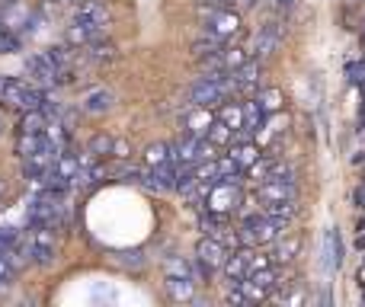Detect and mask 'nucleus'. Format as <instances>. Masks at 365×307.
Instances as JSON below:
<instances>
[{"mask_svg": "<svg viewBox=\"0 0 365 307\" xmlns=\"http://www.w3.org/2000/svg\"><path fill=\"white\" fill-rule=\"evenodd\" d=\"M195 16L202 19L208 36H218V38H225V42L240 32V13L227 10V6H221V4H212V0L195 6Z\"/></svg>", "mask_w": 365, "mask_h": 307, "instance_id": "f257e3e1", "label": "nucleus"}, {"mask_svg": "<svg viewBox=\"0 0 365 307\" xmlns=\"http://www.w3.org/2000/svg\"><path fill=\"white\" fill-rule=\"evenodd\" d=\"M282 227L276 218H269L266 212L253 214V218H247L244 224H240V244L244 246H266L272 244V240L282 237Z\"/></svg>", "mask_w": 365, "mask_h": 307, "instance_id": "f03ea898", "label": "nucleus"}, {"mask_svg": "<svg viewBox=\"0 0 365 307\" xmlns=\"http://www.w3.org/2000/svg\"><path fill=\"white\" fill-rule=\"evenodd\" d=\"M0 103L10 106V109H19V113H29V109H42L45 106V93L42 90H36V87H29V83L13 80L10 77L6 90L0 93Z\"/></svg>", "mask_w": 365, "mask_h": 307, "instance_id": "7ed1b4c3", "label": "nucleus"}, {"mask_svg": "<svg viewBox=\"0 0 365 307\" xmlns=\"http://www.w3.org/2000/svg\"><path fill=\"white\" fill-rule=\"evenodd\" d=\"M240 199H244V195H240L237 179H218L212 189H208L205 208L208 212H218V214H234L240 205Z\"/></svg>", "mask_w": 365, "mask_h": 307, "instance_id": "20e7f679", "label": "nucleus"}, {"mask_svg": "<svg viewBox=\"0 0 365 307\" xmlns=\"http://www.w3.org/2000/svg\"><path fill=\"white\" fill-rule=\"evenodd\" d=\"M58 253V224H32V263L51 266Z\"/></svg>", "mask_w": 365, "mask_h": 307, "instance_id": "39448f33", "label": "nucleus"}, {"mask_svg": "<svg viewBox=\"0 0 365 307\" xmlns=\"http://www.w3.org/2000/svg\"><path fill=\"white\" fill-rule=\"evenodd\" d=\"M26 74H29L36 83H42V87H55V83L68 80V77L61 74V68L51 61L48 51H36V55L26 58Z\"/></svg>", "mask_w": 365, "mask_h": 307, "instance_id": "423d86ee", "label": "nucleus"}, {"mask_svg": "<svg viewBox=\"0 0 365 307\" xmlns=\"http://www.w3.org/2000/svg\"><path fill=\"white\" fill-rule=\"evenodd\" d=\"M276 282H279L276 269H272V266H266V269L250 272V276H247L244 282H240V291L247 295V304H253V301H266V298L272 295V288H276Z\"/></svg>", "mask_w": 365, "mask_h": 307, "instance_id": "0eeeda50", "label": "nucleus"}, {"mask_svg": "<svg viewBox=\"0 0 365 307\" xmlns=\"http://www.w3.org/2000/svg\"><path fill=\"white\" fill-rule=\"evenodd\" d=\"M77 173H81V157H74V154L61 151V157H58L55 170L48 173V182H45V186L55 189V192H68V189L74 186Z\"/></svg>", "mask_w": 365, "mask_h": 307, "instance_id": "6e6552de", "label": "nucleus"}, {"mask_svg": "<svg viewBox=\"0 0 365 307\" xmlns=\"http://www.w3.org/2000/svg\"><path fill=\"white\" fill-rule=\"evenodd\" d=\"M227 259V246L221 244L218 237H208V234H202L199 244H195V263L202 266V269L212 276L215 269H221Z\"/></svg>", "mask_w": 365, "mask_h": 307, "instance_id": "1a4fd4ad", "label": "nucleus"}, {"mask_svg": "<svg viewBox=\"0 0 365 307\" xmlns=\"http://www.w3.org/2000/svg\"><path fill=\"white\" fill-rule=\"evenodd\" d=\"M279 42H282V23H279V19H269V23H263L257 29V36H253V55L263 61V58L276 55Z\"/></svg>", "mask_w": 365, "mask_h": 307, "instance_id": "9d476101", "label": "nucleus"}, {"mask_svg": "<svg viewBox=\"0 0 365 307\" xmlns=\"http://www.w3.org/2000/svg\"><path fill=\"white\" fill-rule=\"evenodd\" d=\"M103 29H106V26H96V23H87V19L71 16V26L64 29V42H68L71 48H87L90 42H96V38L103 36Z\"/></svg>", "mask_w": 365, "mask_h": 307, "instance_id": "9b49d317", "label": "nucleus"}, {"mask_svg": "<svg viewBox=\"0 0 365 307\" xmlns=\"http://www.w3.org/2000/svg\"><path fill=\"white\" fill-rule=\"evenodd\" d=\"M231 74H234V93H237V96L259 93V74H263V64H259V58H250L244 68L231 71Z\"/></svg>", "mask_w": 365, "mask_h": 307, "instance_id": "f8f14e48", "label": "nucleus"}, {"mask_svg": "<svg viewBox=\"0 0 365 307\" xmlns=\"http://www.w3.org/2000/svg\"><path fill=\"white\" fill-rule=\"evenodd\" d=\"M324 272L334 276L336 269L343 266V237H340V227H327L324 231Z\"/></svg>", "mask_w": 365, "mask_h": 307, "instance_id": "ddd939ff", "label": "nucleus"}, {"mask_svg": "<svg viewBox=\"0 0 365 307\" xmlns=\"http://www.w3.org/2000/svg\"><path fill=\"white\" fill-rule=\"evenodd\" d=\"M257 195L263 205H272V202H289L295 199V179H266L257 186Z\"/></svg>", "mask_w": 365, "mask_h": 307, "instance_id": "4468645a", "label": "nucleus"}, {"mask_svg": "<svg viewBox=\"0 0 365 307\" xmlns=\"http://www.w3.org/2000/svg\"><path fill=\"white\" fill-rule=\"evenodd\" d=\"M221 272H225L227 285H240L247 279V272H250V250H234L227 253L225 266H221Z\"/></svg>", "mask_w": 365, "mask_h": 307, "instance_id": "2eb2a0df", "label": "nucleus"}, {"mask_svg": "<svg viewBox=\"0 0 365 307\" xmlns=\"http://www.w3.org/2000/svg\"><path fill=\"white\" fill-rule=\"evenodd\" d=\"M302 246H304V237L298 231H285V237H279V246H276V263H295L298 256H302Z\"/></svg>", "mask_w": 365, "mask_h": 307, "instance_id": "dca6fc26", "label": "nucleus"}, {"mask_svg": "<svg viewBox=\"0 0 365 307\" xmlns=\"http://www.w3.org/2000/svg\"><path fill=\"white\" fill-rule=\"evenodd\" d=\"M164 285H167V295H170L177 304L192 301L195 298V279L192 276H167Z\"/></svg>", "mask_w": 365, "mask_h": 307, "instance_id": "f3484780", "label": "nucleus"}, {"mask_svg": "<svg viewBox=\"0 0 365 307\" xmlns=\"http://www.w3.org/2000/svg\"><path fill=\"white\" fill-rule=\"evenodd\" d=\"M231 157L247 170L250 163H257L259 157H263V147H259L257 141H250V138H237V141L231 145Z\"/></svg>", "mask_w": 365, "mask_h": 307, "instance_id": "a211bd4d", "label": "nucleus"}, {"mask_svg": "<svg viewBox=\"0 0 365 307\" xmlns=\"http://www.w3.org/2000/svg\"><path fill=\"white\" fill-rule=\"evenodd\" d=\"M212 125H215V115H212V109H205V106H192V113L186 115V132L189 135H199V138H205Z\"/></svg>", "mask_w": 365, "mask_h": 307, "instance_id": "6ab92c4d", "label": "nucleus"}, {"mask_svg": "<svg viewBox=\"0 0 365 307\" xmlns=\"http://www.w3.org/2000/svg\"><path fill=\"white\" fill-rule=\"evenodd\" d=\"M74 16L77 19H87V23H96V26H106L109 23V13H106V6H103L100 0H81V4H77V10H74Z\"/></svg>", "mask_w": 365, "mask_h": 307, "instance_id": "aec40b11", "label": "nucleus"}, {"mask_svg": "<svg viewBox=\"0 0 365 307\" xmlns=\"http://www.w3.org/2000/svg\"><path fill=\"white\" fill-rule=\"evenodd\" d=\"M257 103H259V109H263V115H276L285 109V93L279 87H263L257 93Z\"/></svg>", "mask_w": 365, "mask_h": 307, "instance_id": "412c9836", "label": "nucleus"}, {"mask_svg": "<svg viewBox=\"0 0 365 307\" xmlns=\"http://www.w3.org/2000/svg\"><path fill=\"white\" fill-rule=\"evenodd\" d=\"M218 119L225 122V125H231L234 132H244V103H221L218 106Z\"/></svg>", "mask_w": 365, "mask_h": 307, "instance_id": "4be33fe9", "label": "nucleus"}, {"mask_svg": "<svg viewBox=\"0 0 365 307\" xmlns=\"http://www.w3.org/2000/svg\"><path fill=\"white\" fill-rule=\"evenodd\" d=\"M45 128H48V119L42 109H29L19 119V135H45Z\"/></svg>", "mask_w": 365, "mask_h": 307, "instance_id": "5701e85b", "label": "nucleus"}, {"mask_svg": "<svg viewBox=\"0 0 365 307\" xmlns=\"http://www.w3.org/2000/svg\"><path fill=\"white\" fill-rule=\"evenodd\" d=\"M167 163H173V145L167 141H158L145 151V167H167Z\"/></svg>", "mask_w": 365, "mask_h": 307, "instance_id": "b1692460", "label": "nucleus"}, {"mask_svg": "<svg viewBox=\"0 0 365 307\" xmlns=\"http://www.w3.org/2000/svg\"><path fill=\"white\" fill-rule=\"evenodd\" d=\"M113 100L115 96L109 93V90H93V93H87V100H83V109H87V113H109V109H113Z\"/></svg>", "mask_w": 365, "mask_h": 307, "instance_id": "393cba45", "label": "nucleus"}, {"mask_svg": "<svg viewBox=\"0 0 365 307\" xmlns=\"http://www.w3.org/2000/svg\"><path fill=\"white\" fill-rule=\"evenodd\" d=\"M263 212L269 214V218H276L279 224H289V221L298 214V205H295V199H289V202H272V205H266Z\"/></svg>", "mask_w": 365, "mask_h": 307, "instance_id": "a878e982", "label": "nucleus"}, {"mask_svg": "<svg viewBox=\"0 0 365 307\" xmlns=\"http://www.w3.org/2000/svg\"><path fill=\"white\" fill-rule=\"evenodd\" d=\"M212 145H234V138H237V132H234L231 125H225L221 119H215V125L208 128V135H205Z\"/></svg>", "mask_w": 365, "mask_h": 307, "instance_id": "bb28decb", "label": "nucleus"}, {"mask_svg": "<svg viewBox=\"0 0 365 307\" xmlns=\"http://www.w3.org/2000/svg\"><path fill=\"white\" fill-rule=\"evenodd\" d=\"M250 61V55H247L244 48H221V68L225 71H237V68H244V64Z\"/></svg>", "mask_w": 365, "mask_h": 307, "instance_id": "cd10ccee", "label": "nucleus"}, {"mask_svg": "<svg viewBox=\"0 0 365 307\" xmlns=\"http://www.w3.org/2000/svg\"><path fill=\"white\" fill-rule=\"evenodd\" d=\"M272 163H276V160H269V157H259L257 163H250V167H247V179L257 182V186H259V182H266V179H269V173H272Z\"/></svg>", "mask_w": 365, "mask_h": 307, "instance_id": "c85d7f7f", "label": "nucleus"}, {"mask_svg": "<svg viewBox=\"0 0 365 307\" xmlns=\"http://www.w3.org/2000/svg\"><path fill=\"white\" fill-rule=\"evenodd\" d=\"M87 58H90V61H96V64H100V61H113V58H115V48H113L109 42L103 45L100 38H96V42L87 45Z\"/></svg>", "mask_w": 365, "mask_h": 307, "instance_id": "c756f323", "label": "nucleus"}, {"mask_svg": "<svg viewBox=\"0 0 365 307\" xmlns=\"http://www.w3.org/2000/svg\"><path fill=\"white\" fill-rule=\"evenodd\" d=\"M16 48H19V32H13L10 26L4 23V16H0V55L16 51Z\"/></svg>", "mask_w": 365, "mask_h": 307, "instance_id": "7c9ffc66", "label": "nucleus"}, {"mask_svg": "<svg viewBox=\"0 0 365 307\" xmlns=\"http://www.w3.org/2000/svg\"><path fill=\"white\" fill-rule=\"evenodd\" d=\"M113 141H115V138H109V135H96V138L90 141L87 154H93L96 160H103L106 154H113Z\"/></svg>", "mask_w": 365, "mask_h": 307, "instance_id": "2f4dec72", "label": "nucleus"}, {"mask_svg": "<svg viewBox=\"0 0 365 307\" xmlns=\"http://www.w3.org/2000/svg\"><path fill=\"white\" fill-rule=\"evenodd\" d=\"M215 163H218V179H234V176H237L240 170H244L231 154H227V157H218Z\"/></svg>", "mask_w": 365, "mask_h": 307, "instance_id": "473e14b6", "label": "nucleus"}, {"mask_svg": "<svg viewBox=\"0 0 365 307\" xmlns=\"http://www.w3.org/2000/svg\"><path fill=\"white\" fill-rule=\"evenodd\" d=\"M164 272L167 276H192V266H189L182 256H170L164 263Z\"/></svg>", "mask_w": 365, "mask_h": 307, "instance_id": "72a5a7b5", "label": "nucleus"}, {"mask_svg": "<svg viewBox=\"0 0 365 307\" xmlns=\"http://www.w3.org/2000/svg\"><path fill=\"white\" fill-rule=\"evenodd\" d=\"M113 157H115V160H128V157H132V147H128V141L115 138L113 141Z\"/></svg>", "mask_w": 365, "mask_h": 307, "instance_id": "f704fd0d", "label": "nucleus"}, {"mask_svg": "<svg viewBox=\"0 0 365 307\" xmlns=\"http://www.w3.org/2000/svg\"><path fill=\"white\" fill-rule=\"evenodd\" d=\"M266 266H272V259H269V256H263V253H253V250H250V272L266 269ZM250 272H247V276H250Z\"/></svg>", "mask_w": 365, "mask_h": 307, "instance_id": "c9c22d12", "label": "nucleus"}, {"mask_svg": "<svg viewBox=\"0 0 365 307\" xmlns=\"http://www.w3.org/2000/svg\"><path fill=\"white\" fill-rule=\"evenodd\" d=\"M304 301H308V291H304V288H295L292 295H285V304H289V307H302Z\"/></svg>", "mask_w": 365, "mask_h": 307, "instance_id": "e433bc0d", "label": "nucleus"}, {"mask_svg": "<svg viewBox=\"0 0 365 307\" xmlns=\"http://www.w3.org/2000/svg\"><path fill=\"white\" fill-rule=\"evenodd\" d=\"M269 4H272V10H276V13H292L298 0H269Z\"/></svg>", "mask_w": 365, "mask_h": 307, "instance_id": "4c0bfd02", "label": "nucleus"}, {"mask_svg": "<svg viewBox=\"0 0 365 307\" xmlns=\"http://www.w3.org/2000/svg\"><path fill=\"white\" fill-rule=\"evenodd\" d=\"M356 285H359V291L365 288V259L359 263V269H356Z\"/></svg>", "mask_w": 365, "mask_h": 307, "instance_id": "58836bf2", "label": "nucleus"}, {"mask_svg": "<svg viewBox=\"0 0 365 307\" xmlns=\"http://www.w3.org/2000/svg\"><path fill=\"white\" fill-rule=\"evenodd\" d=\"M356 246H359V250H362V246H365V221H362V224H359V237H356Z\"/></svg>", "mask_w": 365, "mask_h": 307, "instance_id": "ea45409f", "label": "nucleus"}, {"mask_svg": "<svg viewBox=\"0 0 365 307\" xmlns=\"http://www.w3.org/2000/svg\"><path fill=\"white\" fill-rule=\"evenodd\" d=\"M240 10H250V6H257V0H237Z\"/></svg>", "mask_w": 365, "mask_h": 307, "instance_id": "a19ab883", "label": "nucleus"}, {"mask_svg": "<svg viewBox=\"0 0 365 307\" xmlns=\"http://www.w3.org/2000/svg\"><path fill=\"white\" fill-rule=\"evenodd\" d=\"M6 83H10V77H4V74H0V93H4V90H6Z\"/></svg>", "mask_w": 365, "mask_h": 307, "instance_id": "79ce46f5", "label": "nucleus"}, {"mask_svg": "<svg viewBox=\"0 0 365 307\" xmlns=\"http://www.w3.org/2000/svg\"><path fill=\"white\" fill-rule=\"evenodd\" d=\"M359 202H362V212H365V186L359 189Z\"/></svg>", "mask_w": 365, "mask_h": 307, "instance_id": "37998d69", "label": "nucleus"}, {"mask_svg": "<svg viewBox=\"0 0 365 307\" xmlns=\"http://www.w3.org/2000/svg\"><path fill=\"white\" fill-rule=\"evenodd\" d=\"M212 4H221V6H227V4H231V0H212Z\"/></svg>", "mask_w": 365, "mask_h": 307, "instance_id": "c03bdc74", "label": "nucleus"}, {"mask_svg": "<svg viewBox=\"0 0 365 307\" xmlns=\"http://www.w3.org/2000/svg\"><path fill=\"white\" fill-rule=\"evenodd\" d=\"M61 4H74V0H61ZM77 4H81V0H77Z\"/></svg>", "mask_w": 365, "mask_h": 307, "instance_id": "a18cd8bd", "label": "nucleus"}, {"mask_svg": "<svg viewBox=\"0 0 365 307\" xmlns=\"http://www.w3.org/2000/svg\"><path fill=\"white\" fill-rule=\"evenodd\" d=\"M0 195H4V179H0Z\"/></svg>", "mask_w": 365, "mask_h": 307, "instance_id": "49530a36", "label": "nucleus"}, {"mask_svg": "<svg viewBox=\"0 0 365 307\" xmlns=\"http://www.w3.org/2000/svg\"><path fill=\"white\" fill-rule=\"evenodd\" d=\"M362 304H365V288H362Z\"/></svg>", "mask_w": 365, "mask_h": 307, "instance_id": "de8ad7c7", "label": "nucleus"}, {"mask_svg": "<svg viewBox=\"0 0 365 307\" xmlns=\"http://www.w3.org/2000/svg\"><path fill=\"white\" fill-rule=\"evenodd\" d=\"M356 4H362V0H356Z\"/></svg>", "mask_w": 365, "mask_h": 307, "instance_id": "09e8293b", "label": "nucleus"}, {"mask_svg": "<svg viewBox=\"0 0 365 307\" xmlns=\"http://www.w3.org/2000/svg\"><path fill=\"white\" fill-rule=\"evenodd\" d=\"M362 42H365V36H362Z\"/></svg>", "mask_w": 365, "mask_h": 307, "instance_id": "8fccbe9b", "label": "nucleus"}]
</instances>
